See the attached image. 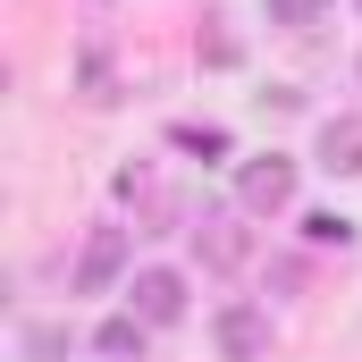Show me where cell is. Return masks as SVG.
<instances>
[{
	"label": "cell",
	"mask_w": 362,
	"mask_h": 362,
	"mask_svg": "<svg viewBox=\"0 0 362 362\" xmlns=\"http://www.w3.org/2000/svg\"><path fill=\"white\" fill-rule=\"evenodd\" d=\"M211 346H219L228 362H262L270 354V320H262L253 303H228V312L211 320Z\"/></svg>",
	"instance_id": "obj_3"
},
{
	"label": "cell",
	"mask_w": 362,
	"mask_h": 362,
	"mask_svg": "<svg viewBox=\"0 0 362 362\" xmlns=\"http://www.w3.org/2000/svg\"><path fill=\"white\" fill-rule=\"evenodd\" d=\"M194 253H202L211 270H245V262H253V236H245L228 211H202V219H194Z\"/></svg>",
	"instance_id": "obj_5"
},
{
	"label": "cell",
	"mask_w": 362,
	"mask_h": 362,
	"mask_svg": "<svg viewBox=\"0 0 362 362\" xmlns=\"http://www.w3.org/2000/svg\"><path fill=\"white\" fill-rule=\"evenodd\" d=\"M127 278V228H93L76 253V295H110Z\"/></svg>",
	"instance_id": "obj_2"
},
{
	"label": "cell",
	"mask_w": 362,
	"mask_h": 362,
	"mask_svg": "<svg viewBox=\"0 0 362 362\" xmlns=\"http://www.w3.org/2000/svg\"><path fill=\"white\" fill-rule=\"evenodd\" d=\"M262 8H270V25H312L329 0H262Z\"/></svg>",
	"instance_id": "obj_10"
},
{
	"label": "cell",
	"mask_w": 362,
	"mask_h": 362,
	"mask_svg": "<svg viewBox=\"0 0 362 362\" xmlns=\"http://www.w3.org/2000/svg\"><path fill=\"white\" fill-rule=\"evenodd\" d=\"M25 354L51 362V354H68V337H59V329H25Z\"/></svg>",
	"instance_id": "obj_13"
},
{
	"label": "cell",
	"mask_w": 362,
	"mask_h": 362,
	"mask_svg": "<svg viewBox=\"0 0 362 362\" xmlns=\"http://www.w3.org/2000/svg\"><path fill=\"white\" fill-rule=\"evenodd\" d=\"M320 169L329 177H362V118H320Z\"/></svg>",
	"instance_id": "obj_6"
},
{
	"label": "cell",
	"mask_w": 362,
	"mask_h": 362,
	"mask_svg": "<svg viewBox=\"0 0 362 362\" xmlns=\"http://www.w3.org/2000/svg\"><path fill=\"white\" fill-rule=\"evenodd\" d=\"M202 59H211V68H236V34L211 25V34H202Z\"/></svg>",
	"instance_id": "obj_12"
},
{
	"label": "cell",
	"mask_w": 362,
	"mask_h": 362,
	"mask_svg": "<svg viewBox=\"0 0 362 362\" xmlns=\"http://www.w3.org/2000/svg\"><path fill=\"white\" fill-rule=\"evenodd\" d=\"M236 202H245L253 219H278V211L295 202V160H286V152H262V160H245V169H236Z\"/></svg>",
	"instance_id": "obj_1"
},
{
	"label": "cell",
	"mask_w": 362,
	"mask_h": 362,
	"mask_svg": "<svg viewBox=\"0 0 362 362\" xmlns=\"http://www.w3.org/2000/svg\"><path fill=\"white\" fill-rule=\"evenodd\" d=\"M144 337H152V320H135V312H118V320H101V337H93V346H101L110 362H127V354H144Z\"/></svg>",
	"instance_id": "obj_7"
},
{
	"label": "cell",
	"mask_w": 362,
	"mask_h": 362,
	"mask_svg": "<svg viewBox=\"0 0 362 362\" xmlns=\"http://www.w3.org/2000/svg\"><path fill=\"white\" fill-rule=\"evenodd\" d=\"M110 93H118V85H110V59L85 51V101H110Z\"/></svg>",
	"instance_id": "obj_11"
},
{
	"label": "cell",
	"mask_w": 362,
	"mask_h": 362,
	"mask_svg": "<svg viewBox=\"0 0 362 362\" xmlns=\"http://www.w3.org/2000/svg\"><path fill=\"white\" fill-rule=\"evenodd\" d=\"M303 236H312V245H337V253H346V245H354V219H346V211H312V219H303Z\"/></svg>",
	"instance_id": "obj_8"
},
{
	"label": "cell",
	"mask_w": 362,
	"mask_h": 362,
	"mask_svg": "<svg viewBox=\"0 0 362 362\" xmlns=\"http://www.w3.org/2000/svg\"><path fill=\"white\" fill-rule=\"evenodd\" d=\"M169 144H177V152H202V160H219V152H228V135H219V127H177Z\"/></svg>",
	"instance_id": "obj_9"
},
{
	"label": "cell",
	"mask_w": 362,
	"mask_h": 362,
	"mask_svg": "<svg viewBox=\"0 0 362 362\" xmlns=\"http://www.w3.org/2000/svg\"><path fill=\"white\" fill-rule=\"evenodd\" d=\"M135 303V320H152V329H169V320H185V278L177 270H135V286H127Z\"/></svg>",
	"instance_id": "obj_4"
}]
</instances>
